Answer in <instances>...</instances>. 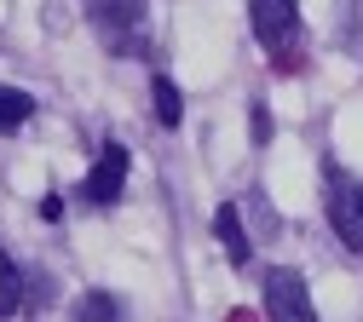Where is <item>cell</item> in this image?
Returning <instances> with one entry per match:
<instances>
[{
    "mask_svg": "<svg viewBox=\"0 0 363 322\" xmlns=\"http://www.w3.org/2000/svg\"><path fill=\"white\" fill-rule=\"evenodd\" d=\"M265 311H271V322H317V305L306 294V276L294 265H277L265 276Z\"/></svg>",
    "mask_w": 363,
    "mask_h": 322,
    "instance_id": "obj_1",
    "label": "cell"
},
{
    "mask_svg": "<svg viewBox=\"0 0 363 322\" xmlns=\"http://www.w3.org/2000/svg\"><path fill=\"white\" fill-rule=\"evenodd\" d=\"M329 224L352 253H363V184L346 173H329Z\"/></svg>",
    "mask_w": 363,
    "mask_h": 322,
    "instance_id": "obj_2",
    "label": "cell"
},
{
    "mask_svg": "<svg viewBox=\"0 0 363 322\" xmlns=\"http://www.w3.org/2000/svg\"><path fill=\"white\" fill-rule=\"evenodd\" d=\"M86 18H93V29L104 35L110 52H127L145 23V0H86Z\"/></svg>",
    "mask_w": 363,
    "mask_h": 322,
    "instance_id": "obj_3",
    "label": "cell"
},
{
    "mask_svg": "<svg viewBox=\"0 0 363 322\" xmlns=\"http://www.w3.org/2000/svg\"><path fill=\"white\" fill-rule=\"evenodd\" d=\"M248 18H254V40L265 52H289L294 46V29H300L294 0H248Z\"/></svg>",
    "mask_w": 363,
    "mask_h": 322,
    "instance_id": "obj_4",
    "label": "cell"
},
{
    "mask_svg": "<svg viewBox=\"0 0 363 322\" xmlns=\"http://www.w3.org/2000/svg\"><path fill=\"white\" fill-rule=\"evenodd\" d=\"M121 184H127V150L121 144H104L99 150V167L86 173V202H99V207H110V202H121Z\"/></svg>",
    "mask_w": 363,
    "mask_h": 322,
    "instance_id": "obj_5",
    "label": "cell"
},
{
    "mask_svg": "<svg viewBox=\"0 0 363 322\" xmlns=\"http://www.w3.org/2000/svg\"><path fill=\"white\" fill-rule=\"evenodd\" d=\"M213 236L225 242V259H231V265H248V230H242V213L231 202L213 213Z\"/></svg>",
    "mask_w": 363,
    "mask_h": 322,
    "instance_id": "obj_6",
    "label": "cell"
},
{
    "mask_svg": "<svg viewBox=\"0 0 363 322\" xmlns=\"http://www.w3.org/2000/svg\"><path fill=\"white\" fill-rule=\"evenodd\" d=\"M18 305H23V276H18L12 253L0 248V322H6V316H18Z\"/></svg>",
    "mask_w": 363,
    "mask_h": 322,
    "instance_id": "obj_7",
    "label": "cell"
},
{
    "mask_svg": "<svg viewBox=\"0 0 363 322\" xmlns=\"http://www.w3.org/2000/svg\"><path fill=\"white\" fill-rule=\"evenodd\" d=\"M29 115H35V98H29V92H18V86H0V132H18Z\"/></svg>",
    "mask_w": 363,
    "mask_h": 322,
    "instance_id": "obj_8",
    "label": "cell"
},
{
    "mask_svg": "<svg viewBox=\"0 0 363 322\" xmlns=\"http://www.w3.org/2000/svg\"><path fill=\"white\" fill-rule=\"evenodd\" d=\"M75 322H121V299L116 294H81L75 299Z\"/></svg>",
    "mask_w": 363,
    "mask_h": 322,
    "instance_id": "obj_9",
    "label": "cell"
},
{
    "mask_svg": "<svg viewBox=\"0 0 363 322\" xmlns=\"http://www.w3.org/2000/svg\"><path fill=\"white\" fill-rule=\"evenodd\" d=\"M150 92H156V121H162V127H179V121H185V98H179V86H173L167 75H156Z\"/></svg>",
    "mask_w": 363,
    "mask_h": 322,
    "instance_id": "obj_10",
    "label": "cell"
},
{
    "mask_svg": "<svg viewBox=\"0 0 363 322\" xmlns=\"http://www.w3.org/2000/svg\"><path fill=\"white\" fill-rule=\"evenodd\" d=\"M40 219L58 224V219H64V202H58V196H40Z\"/></svg>",
    "mask_w": 363,
    "mask_h": 322,
    "instance_id": "obj_11",
    "label": "cell"
},
{
    "mask_svg": "<svg viewBox=\"0 0 363 322\" xmlns=\"http://www.w3.org/2000/svg\"><path fill=\"white\" fill-rule=\"evenodd\" d=\"M271 132V115H265V104H254V138H265Z\"/></svg>",
    "mask_w": 363,
    "mask_h": 322,
    "instance_id": "obj_12",
    "label": "cell"
}]
</instances>
